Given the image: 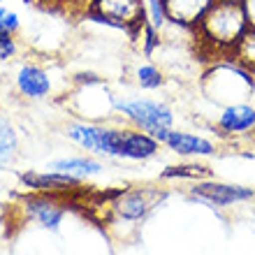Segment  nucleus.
I'll return each instance as SVG.
<instances>
[{"label": "nucleus", "instance_id": "nucleus-1", "mask_svg": "<svg viewBox=\"0 0 255 255\" xmlns=\"http://www.w3.org/2000/svg\"><path fill=\"white\" fill-rule=\"evenodd\" d=\"M249 26L251 16L246 0H214L193 30L200 47L207 54L221 58L230 56Z\"/></svg>", "mask_w": 255, "mask_h": 255}, {"label": "nucleus", "instance_id": "nucleus-2", "mask_svg": "<svg viewBox=\"0 0 255 255\" xmlns=\"http://www.w3.org/2000/svg\"><path fill=\"white\" fill-rule=\"evenodd\" d=\"M202 91L209 100L221 107L249 102V98L255 93V74L239 65L235 58L221 56L202 74Z\"/></svg>", "mask_w": 255, "mask_h": 255}, {"label": "nucleus", "instance_id": "nucleus-3", "mask_svg": "<svg viewBox=\"0 0 255 255\" xmlns=\"http://www.w3.org/2000/svg\"><path fill=\"white\" fill-rule=\"evenodd\" d=\"M112 107L121 116H126L137 130H144L151 137L165 144L169 130H174V112L167 102L153 98H114Z\"/></svg>", "mask_w": 255, "mask_h": 255}, {"label": "nucleus", "instance_id": "nucleus-4", "mask_svg": "<svg viewBox=\"0 0 255 255\" xmlns=\"http://www.w3.org/2000/svg\"><path fill=\"white\" fill-rule=\"evenodd\" d=\"M86 16L98 23L121 28L134 35L139 33L141 23L146 21V9L144 0H91Z\"/></svg>", "mask_w": 255, "mask_h": 255}, {"label": "nucleus", "instance_id": "nucleus-5", "mask_svg": "<svg viewBox=\"0 0 255 255\" xmlns=\"http://www.w3.org/2000/svg\"><path fill=\"white\" fill-rule=\"evenodd\" d=\"M126 128H105L93 126V123H74L67 128V137L77 141L86 151L102 155H116L121 158V144Z\"/></svg>", "mask_w": 255, "mask_h": 255}, {"label": "nucleus", "instance_id": "nucleus-6", "mask_svg": "<svg viewBox=\"0 0 255 255\" xmlns=\"http://www.w3.org/2000/svg\"><path fill=\"white\" fill-rule=\"evenodd\" d=\"M190 197L207 207H232L239 202H249L255 197L253 188L246 186H235V183H221V181H197L190 188Z\"/></svg>", "mask_w": 255, "mask_h": 255}, {"label": "nucleus", "instance_id": "nucleus-7", "mask_svg": "<svg viewBox=\"0 0 255 255\" xmlns=\"http://www.w3.org/2000/svg\"><path fill=\"white\" fill-rule=\"evenodd\" d=\"M218 130L230 137L255 134V107L251 102H235L221 109L218 114Z\"/></svg>", "mask_w": 255, "mask_h": 255}, {"label": "nucleus", "instance_id": "nucleus-8", "mask_svg": "<svg viewBox=\"0 0 255 255\" xmlns=\"http://www.w3.org/2000/svg\"><path fill=\"white\" fill-rule=\"evenodd\" d=\"M169 16V26L195 28L214 0H162Z\"/></svg>", "mask_w": 255, "mask_h": 255}, {"label": "nucleus", "instance_id": "nucleus-9", "mask_svg": "<svg viewBox=\"0 0 255 255\" xmlns=\"http://www.w3.org/2000/svg\"><path fill=\"white\" fill-rule=\"evenodd\" d=\"M165 146L179 155H214L216 144L202 134L186 132V130H169Z\"/></svg>", "mask_w": 255, "mask_h": 255}, {"label": "nucleus", "instance_id": "nucleus-10", "mask_svg": "<svg viewBox=\"0 0 255 255\" xmlns=\"http://www.w3.org/2000/svg\"><path fill=\"white\" fill-rule=\"evenodd\" d=\"M160 148V141L151 137L144 130H130L126 128L123 132V144H121V158H128V160H148L153 158Z\"/></svg>", "mask_w": 255, "mask_h": 255}, {"label": "nucleus", "instance_id": "nucleus-11", "mask_svg": "<svg viewBox=\"0 0 255 255\" xmlns=\"http://www.w3.org/2000/svg\"><path fill=\"white\" fill-rule=\"evenodd\" d=\"M16 88L21 95L40 100V98H47L51 91V79L40 65H23L16 74Z\"/></svg>", "mask_w": 255, "mask_h": 255}, {"label": "nucleus", "instance_id": "nucleus-12", "mask_svg": "<svg viewBox=\"0 0 255 255\" xmlns=\"http://www.w3.org/2000/svg\"><path fill=\"white\" fill-rule=\"evenodd\" d=\"M155 200H160L158 193L132 190V193H126L121 200L116 202V211H119L123 218H128V221H141V218L155 207Z\"/></svg>", "mask_w": 255, "mask_h": 255}, {"label": "nucleus", "instance_id": "nucleus-13", "mask_svg": "<svg viewBox=\"0 0 255 255\" xmlns=\"http://www.w3.org/2000/svg\"><path fill=\"white\" fill-rule=\"evenodd\" d=\"M28 214H30V218L40 221L44 228L58 230L65 211H63L61 207H56L54 202H49V200H30L28 202Z\"/></svg>", "mask_w": 255, "mask_h": 255}, {"label": "nucleus", "instance_id": "nucleus-14", "mask_svg": "<svg viewBox=\"0 0 255 255\" xmlns=\"http://www.w3.org/2000/svg\"><path fill=\"white\" fill-rule=\"evenodd\" d=\"M51 172H61V174H70V176H91V174H98L102 169L100 162L91 160V158H65V160H54L49 165Z\"/></svg>", "mask_w": 255, "mask_h": 255}, {"label": "nucleus", "instance_id": "nucleus-15", "mask_svg": "<svg viewBox=\"0 0 255 255\" xmlns=\"http://www.w3.org/2000/svg\"><path fill=\"white\" fill-rule=\"evenodd\" d=\"M23 186L28 188H35V190H49V188H56V186H77V176H70V174H61V172H47V174H23L21 176Z\"/></svg>", "mask_w": 255, "mask_h": 255}, {"label": "nucleus", "instance_id": "nucleus-16", "mask_svg": "<svg viewBox=\"0 0 255 255\" xmlns=\"http://www.w3.org/2000/svg\"><path fill=\"white\" fill-rule=\"evenodd\" d=\"M230 58H235L239 65H244L246 70H251L255 74V26L253 23L246 28V33L239 37L235 49L230 51Z\"/></svg>", "mask_w": 255, "mask_h": 255}, {"label": "nucleus", "instance_id": "nucleus-17", "mask_svg": "<svg viewBox=\"0 0 255 255\" xmlns=\"http://www.w3.org/2000/svg\"><path fill=\"white\" fill-rule=\"evenodd\" d=\"M14 155H16V130L12 121L0 112V169L12 165Z\"/></svg>", "mask_w": 255, "mask_h": 255}, {"label": "nucleus", "instance_id": "nucleus-18", "mask_svg": "<svg viewBox=\"0 0 255 255\" xmlns=\"http://www.w3.org/2000/svg\"><path fill=\"white\" fill-rule=\"evenodd\" d=\"M134 77H137V84H139L141 88H146V91H155V88H160L162 84H165V74H162L153 63H141V65L137 67Z\"/></svg>", "mask_w": 255, "mask_h": 255}, {"label": "nucleus", "instance_id": "nucleus-19", "mask_svg": "<svg viewBox=\"0 0 255 255\" xmlns=\"http://www.w3.org/2000/svg\"><path fill=\"white\" fill-rule=\"evenodd\" d=\"M144 9H146V21L158 33H162L169 26V16L162 0H144Z\"/></svg>", "mask_w": 255, "mask_h": 255}, {"label": "nucleus", "instance_id": "nucleus-20", "mask_svg": "<svg viewBox=\"0 0 255 255\" xmlns=\"http://www.w3.org/2000/svg\"><path fill=\"white\" fill-rule=\"evenodd\" d=\"M211 176V169L204 165H176L162 172V179H207Z\"/></svg>", "mask_w": 255, "mask_h": 255}, {"label": "nucleus", "instance_id": "nucleus-21", "mask_svg": "<svg viewBox=\"0 0 255 255\" xmlns=\"http://www.w3.org/2000/svg\"><path fill=\"white\" fill-rule=\"evenodd\" d=\"M139 33L144 35V40H141V51H144V56H151L155 49L160 47V33H158V30H155L148 21H144V23H141Z\"/></svg>", "mask_w": 255, "mask_h": 255}, {"label": "nucleus", "instance_id": "nucleus-22", "mask_svg": "<svg viewBox=\"0 0 255 255\" xmlns=\"http://www.w3.org/2000/svg\"><path fill=\"white\" fill-rule=\"evenodd\" d=\"M19 26H21L19 14L0 5V35H14L19 30Z\"/></svg>", "mask_w": 255, "mask_h": 255}, {"label": "nucleus", "instance_id": "nucleus-23", "mask_svg": "<svg viewBox=\"0 0 255 255\" xmlns=\"http://www.w3.org/2000/svg\"><path fill=\"white\" fill-rule=\"evenodd\" d=\"M16 54V42L12 35H0V61H9Z\"/></svg>", "mask_w": 255, "mask_h": 255}, {"label": "nucleus", "instance_id": "nucleus-24", "mask_svg": "<svg viewBox=\"0 0 255 255\" xmlns=\"http://www.w3.org/2000/svg\"><path fill=\"white\" fill-rule=\"evenodd\" d=\"M246 7H249V16H251V23L255 26V0H246Z\"/></svg>", "mask_w": 255, "mask_h": 255}, {"label": "nucleus", "instance_id": "nucleus-25", "mask_svg": "<svg viewBox=\"0 0 255 255\" xmlns=\"http://www.w3.org/2000/svg\"><path fill=\"white\" fill-rule=\"evenodd\" d=\"M253 148H255V134H253Z\"/></svg>", "mask_w": 255, "mask_h": 255}, {"label": "nucleus", "instance_id": "nucleus-26", "mask_svg": "<svg viewBox=\"0 0 255 255\" xmlns=\"http://www.w3.org/2000/svg\"><path fill=\"white\" fill-rule=\"evenodd\" d=\"M21 2H30V0H21Z\"/></svg>", "mask_w": 255, "mask_h": 255}, {"label": "nucleus", "instance_id": "nucleus-27", "mask_svg": "<svg viewBox=\"0 0 255 255\" xmlns=\"http://www.w3.org/2000/svg\"><path fill=\"white\" fill-rule=\"evenodd\" d=\"M0 2H2V0H0Z\"/></svg>", "mask_w": 255, "mask_h": 255}]
</instances>
